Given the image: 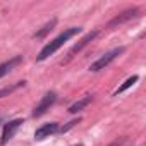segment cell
<instances>
[{"label":"cell","mask_w":146,"mask_h":146,"mask_svg":"<svg viewBox=\"0 0 146 146\" xmlns=\"http://www.w3.org/2000/svg\"><path fill=\"white\" fill-rule=\"evenodd\" d=\"M55 102H57V93H55V91H48V93L40 100V103L35 107V110H33V117L36 119V117H41L43 113H46V112L50 110V107H52Z\"/></svg>","instance_id":"3957f363"},{"label":"cell","mask_w":146,"mask_h":146,"mask_svg":"<svg viewBox=\"0 0 146 146\" xmlns=\"http://www.w3.org/2000/svg\"><path fill=\"white\" fill-rule=\"evenodd\" d=\"M55 24H57V19L53 17V19H52L50 23H46V24H45V26H43L40 31H36V33H35V38H36V40H41V38H45V36H46V35H48V33H50V31L55 28Z\"/></svg>","instance_id":"30bf717a"},{"label":"cell","mask_w":146,"mask_h":146,"mask_svg":"<svg viewBox=\"0 0 146 146\" xmlns=\"http://www.w3.org/2000/svg\"><path fill=\"white\" fill-rule=\"evenodd\" d=\"M19 64H23V55H16V57H12V58H9L7 62H4V64H0V79H2L4 76H7L9 72L12 70V69H16Z\"/></svg>","instance_id":"ba28073f"},{"label":"cell","mask_w":146,"mask_h":146,"mask_svg":"<svg viewBox=\"0 0 146 146\" xmlns=\"http://www.w3.org/2000/svg\"><path fill=\"white\" fill-rule=\"evenodd\" d=\"M139 16V9H136V7H132V9H127V11H124V12H120L119 16H115L108 24H107V28H117V26H120V24H124V23H127V21H131V19H134V17H137Z\"/></svg>","instance_id":"5b68a950"},{"label":"cell","mask_w":146,"mask_h":146,"mask_svg":"<svg viewBox=\"0 0 146 146\" xmlns=\"http://www.w3.org/2000/svg\"><path fill=\"white\" fill-rule=\"evenodd\" d=\"M124 46H119V48H113V50H110V52H107L105 55H102L96 62H93L91 65H90V70L91 72H98V70H102V69H105L107 65H110L120 53H124Z\"/></svg>","instance_id":"7a4b0ae2"},{"label":"cell","mask_w":146,"mask_h":146,"mask_svg":"<svg viewBox=\"0 0 146 146\" xmlns=\"http://www.w3.org/2000/svg\"><path fill=\"white\" fill-rule=\"evenodd\" d=\"M78 33H81V28H69V29H65L64 33H60L57 38H53L50 43H46V45L41 48V52L36 55V62H43L45 58H48L50 55H53L67 40H70L72 36H76Z\"/></svg>","instance_id":"6da1fadb"},{"label":"cell","mask_w":146,"mask_h":146,"mask_svg":"<svg viewBox=\"0 0 146 146\" xmlns=\"http://www.w3.org/2000/svg\"><path fill=\"white\" fill-rule=\"evenodd\" d=\"M98 33H100V31H91V33H88V35H86L84 38H81V40H79V43H76L74 46L70 48V52H69V55H67L65 62H69V60H70L72 57H74L76 53H79V52H81V50H83V48H84L86 45H90V43H91V41H93V40H95V38L98 36Z\"/></svg>","instance_id":"8992f818"},{"label":"cell","mask_w":146,"mask_h":146,"mask_svg":"<svg viewBox=\"0 0 146 146\" xmlns=\"http://www.w3.org/2000/svg\"><path fill=\"white\" fill-rule=\"evenodd\" d=\"M93 100H95V96H93V95H86L84 98L78 100L76 103H72V105L69 107V113H78V112H81V110H83V108H86Z\"/></svg>","instance_id":"9c48e42d"},{"label":"cell","mask_w":146,"mask_h":146,"mask_svg":"<svg viewBox=\"0 0 146 146\" xmlns=\"http://www.w3.org/2000/svg\"><path fill=\"white\" fill-rule=\"evenodd\" d=\"M23 125V120L21 119H14V120H9L5 125H4V131H2V139H0V146H5L12 137L14 134L17 132V129Z\"/></svg>","instance_id":"277c9868"},{"label":"cell","mask_w":146,"mask_h":146,"mask_svg":"<svg viewBox=\"0 0 146 146\" xmlns=\"http://www.w3.org/2000/svg\"><path fill=\"white\" fill-rule=\"evenodd\" d=\"M58 124L57 122H48V124H43L41 127H38L36 131H35V139H38V141H41V139H45V137H50L52 134H55V132H58Z\"/></svg>","instance_id":"52a82bcc"},{"label":"cell","mask_w":146,"mask_h":146,"mask_svg":"<svg viewBox=\"0 0 146 146\" xmlns=\"http://www.w3.org/2000/svg\"><path fill=\"white\" fill-rule=\"evenodd\" d=\"M137 79H139L137 76H131L129 79H125V81H124V84H120V86H119V90L115 91V95H120V93H124L125 90H129L134 83H137Z\"/></svg>","instance_id":"7c38bea8"},{"label":"cell","mask_w":146,"mask_h":146,"mask_svg":"<svg viewBox=\"0 0 146 146\" xmlns=\"http://www.w3.org/2000/svg\"><path fill=\"white\" fill-rule=\"evenodd\" d=\"M78 146H81V144H78Z\"/></svg>","instance_id":"5bb4252c"},{"label":"cell","mask_w":146,"mask_h":146,"mask_svg":"<svg viewBox=\"0 0 146 146\" xmlns=\"http://www.w3.org/2000/svg\"><path fill=\"white\" fill-rule=\"evenodd\" d=\"M124 144H125V139L122 137V139H119V141H115V143H112L110 146H124Z\"/></svg>","instance_id":"4fadbf2b"},{"label":"cell","mask_w":146,"mask_h":146,"mask_svg":"<svg viewBox=\"0 0 146 146\" xmlns=\"http://www.w3.org/2000/svg\"><path fill=\"white\" fill-rule=\"evenodd\" d=\"M26 84V81H17V83H14V84H11V86H5V88H2L0 90V98H5V96H9L11 93H14L16 90H19V88H23Z\"/></svg>","instance_id":"8fae6325"}]
</instances>
